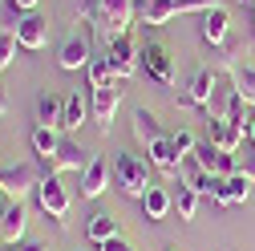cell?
<instances>
[{"instance_id":"6da1fadb","label":"cell","mask_w":255,"mask_h":251,"mask_svg":"<svg viewBox=\"0 0 255 251\" xmlns=\"http://www.w3.org/2000/svg\"><path fill=\"white\" fill-rule=\"evenodd\" d=\"M114 186L122 195H130V199H142L150 191V166L142 158H134V154H122V158L114 162Z\"/></svg>"},{"instance_id":"7a4b0ae2","label":"cell","mask_w":255,"mask_h":251,"mask_svg":"<svg viewBox=\"0 0 255 251\" xmlns=\"http://www.w3.org/2000/svg\"><path fill=\"white\" fill-rule=\"evenodd\" d=\"M102 4V24H98V33L106 41V49L130 33V24H134V0H98Z\"/></svg>"},{"instance_id":"3957f363","label":"cell","mask_w":255,"mask_h":251,"mask_svg":"<svg viewBox=\"0 0 255 251\" xmlns=\"http://www.w3.org/2000/svg\"><path fill=\"white\" fill-rule=\"evenodd\" d=\"M37 207L53 219L61 231L69 227V207H73V203H69V191L61 186V178H57V174H45V182L37 186Z\"/></svg>"},{"instance_id":"277c9868","label":"cell","mask_w":255,"mask_h":251,"mask_svg":"<svg viewBox=\"0 0 255 251\" xmlns=\"http://www.w3.org/2000/svg\"><path fill=\"white\" fill-rule=\"evenodd\" d=\"M45 182V174L33 166V162H20V166H4V170H0V186H4V191H8V199H24L28 191H37V186Z\"/></svg>"},{"instance_id":"5b68a950","label":"cell","mask_w":255,"mask_h":251,"mask_svg":"<svg viewBox=\"0 0 255 251\" xmlns=\"http://www.w3.org/2000/svg\"><path fill=\"white\" fill-rule=\"evenodd\" d=\"M110 65H114V73H118V81H126V77H134L138 69H142V49L134 45V37L126 33V37H118L114 45H110Z\"/></svg>"},{"instance_id":"8992f818","label":"cell","mask_w":255,"mask_h":251,"mask_svg":"<svg viewBox=\"0 0 255 251\" xmlns=\"http://www.w3.org/2000/svg\"><path fill=\"white\" fill-rule=\"evenodd\" d=\"M118 106H122V81H114L110 89H93L89 110H93V122H98L102 134L114 130V114H118Z\"/></svg>"},{"instance_id":"52a82bcc","label":"cell","mask_w":255,"mask_h":251,"mask_svg":"<svg viewBox=\"0 0 255 251\" xmlns=\"http://www.w3.org/2000/svg\"><path fill=\"white\" fill-rule=\"evenodd\" d=\"M146 162H150L154 170H162L166 178H182V154L174 150V142H170L166 134L146 146Z\"/></svg>"},{"instance_id":"ba28073f","label":"cell","mask_w":255,"mask_h":251,"mask_svg":"<svg viewBox=\"0 0 255 251\" xmlns=\"http://www.w3.org/2000/svg\"><path fill=\"white\" fill-rule=\"evenodd\" d=\"M243 126L239 122H231V118H215V122H207V142L215 146V150H223V154H235L239 146H243Z\"/></svg>"},{"instance_id":"9c48e42d","label":"cell","mask_w":255,"mask_h":251,"mask_svg":"<svg viewBox=\"0 0 255 251\" xmlns=\"http://www.w3.org/2000/svg\"><path fill=\"white\" fill-rule=\"evenodd\" d=\"M142 65H146V77H154L158 85H174V61H170V53L162 49V45H146L142 49Z\"/></svg>"},{"instance_id":"30bf717a","label":"cell","mask_w":255,"mask_h":251,"mask_svg":"<svg viewBox=\"0 0 255 251\" xmlns=\"http://www.w3.org/2000/svg\"><path fill=\"white\" fill-rule=\"evenodd\" d=\"M106 191H110V166L102 154H93L89 166L81 170V199H102Z\"/></svg>"},{"instance_id":"8fae6325","label":"cell","mask_w":255,"mask_h":251,"mask_svg":"<svg viewBox=\"0 0 255 251\" xmlns=\"http://www.w3.org/2000/svg\"><path fill=\"white\" fill-rule=\"evenodd\" d=\"M199 33H203V41H207L211 49L227 45V33H231V12H227V4H219V8L203 12V24H199Z\"/></svg>"},{"instance_id":"7c38bea8","label":"cell","mask_w":255,"mask_h":251,"mask_svg":"<svg viewBox=\"0 0 255 251\" xmlns=\"http://www.w3.org/2000/svg\"><path fill=\"white\" fill-rule=\"evenodd\" d=\"M16 41H20V49H28V53H41V49L49 45V20L37 16V12H28V16L20 20V28H16Z\"/></svg>"},{"instance_id":"4fadbf2b","label":"cell","mask_w":255,"mask_h":251,"mask_svg":"<svg viewBox=\"0 0 255 251\" xmlns=\"http://www.w3.org/2000/svg\"><path fill=\"white\" fill-rule=\"evenodd\" d=\"M215 93H219V73L215 69H199L195 77H190V85H186V102L199 106V110H207L215 102Z\"/></svg>"},{"instance_id":"5bb4252c","label":"cell","mask_w":255,"mask_h":251,"mask_svg":"<svg viewBox=\"0 0 255 251\" xmlns=\"http://www.w3.org/2000/svg\"><path fill=\"white\" fill-rule=\"evenodd\" d=\"M89 158H93V154H85L81 146H73V142H61V150H57L53 158L45 162V174H61V170H85V166H89Z\"/></svg>"},{"instance_id":"9a60e30c","label":"cell","mask_w":255,"mask_h":251,"mask_svg":"<svg viewBox=\"0 0 255 251\" xmlns=\"http://www.w3.org/2000/svg\"><path fill=\"white\" fill-rule=\"evenodd\" d=\"M89 61H93V57H89V37H85V33H73L65 45H61L57 65H61V69H81V65L89 69Z\"/></svg>"},{"instance_id":"2e32d148","label":"cell","mask_w":255,"mask_h":251,"mask_svg":"<svg viewBox=\"0 0 255 251\" xmlns=\"http://www.w3.org/2000/svg\"><path fill=\"white\" fill-rule=\"evenodd\" d=\"M24 227H28L24 207H20V203H16V207H4V215H0V239H4L8 247H16V243L24 239Z\"/></svg>"},{"instance_id":"e0dca14e","label":"cell","mask_w":255,"mask_h":251,"mask_svg":"<svg viewBox=\"0 0 255 251\" xmlns=\"http://www.w3.org/2000/svg\"><path fill=\"white\" fill-rule=\"evenodd\" d=\"M61 118H65V98L41 93V98H37V122L49 126V130H61Z\"/></svg>"},{"instance_id":"ac0fdd59","label":"cell","mask_w":255,"mask_h":251,"mask_svg":"<svg viewBox=\"0 0 255 251\" xmlns=\"http://www.w3.org/2000/svg\"><path fill=\"white\" fill-rule=\"evenodd\" d=\"M170 207H174V199L162 191V186H150V191L142 195V215L150 219V223H158V219H166L170 215Z\"/></svg>"},{"instance_id":"d6986e66","label":"cell","mask_w":255,"mask_h":251,"mask_svg":"<svg viewBox=\"0 0 255 251\" xmlns=\"http://www.w3.org/2000/svg\"><path fill=\"white\" fill-rule=\"evenodd\" d=\"M251 186H255V182H251L247 174H231V178H227V186H223V195H219L215 203H219V207H235V203H247Z\"/></svg>"},{"instance_id":"ffe728a7","label":"cell","mask_w":255,"mask_h":251,"mask_svg":"<svg viewBox=\"0 0 255 251\" xmlns=\"http://www.w3.org/2000/svg\"><path fill=\"white\" fill-rule=\"evenodd\" d=\"M85 235H89L93 243H110V239H118L122 231H118V219H114V215L98 211V215L89 219V227H85Z\"/></svg>"},{"instance_id":"44dd1931","label":"cell","mask_w":255,"mask_h":251,"mask_svg":"<svg viewBox=\"0 0 255 251\" xmlns=\"http://www.w3.org/2000/svg\"><path fill=\"white\" fill-rule=\"evenodd\" d=\"M89 102L81 98V93H65V118H61V130H77V126L89 118Z\"/></svg>"},{"instance_id":"7402d4cb","label":"cell","mask_w":255,"mask_h":251,"mask_svg":"<svg viewBox=\"0 0 255 251\" xmlns=\"http://www.w3.org/2000/svg\"><path fill=\"white\" fill-rule=\"evenodd\" d=\"M170 16H178V0H150V4H142V24H166Z\"/></svg>"},{"instance_id":"603a6c76","label":"cell","mask_w":255,"mask_h":251,"mask_svg":"<svg viewBox=\"0 0 255 251\" xmlns=\"http://www.w3.org/2000/svg\"><path fill=\"white\" fill-rule=\"evenodd\" d=\"M227 73H231L235 93H239V98H243L247 106H255V69H247V65H231Z\"/></svg>"},{"instance_id":"cb8c5ba5","label":"cell","mask_w":255,"mask_h":251,"mask_svg":"<svg viewBox=\"0 0 255 251\" xmlns=\"http://www.w3.org/2000/svg\"><path fill=\"white\" fill-rule=\"evenodd\" d=\"M134 138H138L142 146H150V142L162 138V126L154 122V114H146V110H138V114H134Z\"/></svg>"},{"instance_id":"d4e9b609","label":"cell","mask_w":255,"mask_h":251,"mask_svg":"<svg viewBox=\"0 0 255 251\" xmlns=\"http://www.w3.org/2000/svg\"><path fill=\"white\" fill-rule=\"evenodd\" d=\"M33 150L41 154V162H49L53 154L61 150V138H57V130H49V126H37V130H33Z\"/></svg>"},{"instance_id":"484cf974","label":"cell","mask_w":255,"mask_h":251,"mask_svg":"<svg viewBox=\"0 0 255 251\" xmlns=\"http://www.w3.org/2000/svg\"><path fill=\"white\" fill-rule=\"evenodd\" d=\"M118 81L114 65H110V57H98V61H89V89H110Z\"/></svg>"},{"instance_id":"4316f807","label":"cell","mask_w":255,"mask_h":251,"mask_svg":"<svg viewBox=\"0 0 255 251\" xmlns=\"http://www.w3.org/2000/svg\"><path fill=\"white\" fill-rule=\"evenodd\" d=\"M24 16H28V12H20L12 0H0V33H16Z\"/></svg>"},{"instance_id":"83f0119b","label":"cell","mask_w":255,"mask_h":251,"mask_svg":"<svg viewBox=\"0 0 255 251\" xmlns=\"http://www.w3.org/2000/svg\"><path fill=\"white\" fill-rule=\"evenodd\" d=\"M199 191H195V186H178V199H174V207H178V215L182 219H195V211H199Z\"/></svg>"},{"instance_id":"f1b7e54d","label":"cell","mask_w":255,"mask_h":251,"mask_svg":"<svg viewBox=\"0 0 255 251\" xmlns=\"http://www.w3.org/2000/svg\"><path fill=\"white\" fill-rule=\"evenodd\" d=\"M16 49H20L16 33H0V69H8L12 61H16Z\"/></svg>"},{"instance_id":"f546056e","label":"cell","mask_w":255,"mask_h":251,"mask_svg":"<svg viewBox=\"0 0 255 251\" xmlns=\"http://www.w3.org/2000/svg\"><path fill=\"white\" fill-rule=\"evenodd\" d=\"M190 158H195V162H199L203 170H211V174H215V162H219V150H215L211 142H199V146H195V154H190Z\"/></svg>"},{"instance_id":"4dcf8cb0","label":"cell","mask_w":255,"mask_h":251,"mask_svg":"<svg viewBox=\"0 0 255 251\" xmlns=\"http://www.w3.org/2000/svg\"><path fill=\"white\" fill-rule=\"evenodd\" d=\"M170 142H174V150L182 154V158H190V154H195V146H199L190 130H174V134H170Z\"/></svg>"},{"instance_id":"1f68e13d","label":"cell","mask_w":255,"mask_h":251,"mask_svg":"<svg viewBox=\"0 0 255 251\" xmlns=\"http://www.w3.org/2000/svg\"><path fill=\"white\" fill-rule=\"evenodd\" d=\"M219 4H223V0H178V16H182V12H199V16H203V12L219 8Z\"/></svg>"},{"instance_id":"d6a6232c","label":"cell","mask_w":255,"mask_h":251,"mask_svg":"<svg viewBox=\"0 0 255 251\" xmlns=\"http://www.w3.org/2000/svg\"><path fill=\"white\" fill-rule=\"evenodd\" d=\"M215 174H219V178H231V174H239V162H235V154H223V150H219Z\"/></svg>"},{"instance_id":"836d02e7","label":"cell","mask_w":255,"mask_h":251,"mask_svg":"<svg viewBox=\"0 0 255 251\" xmlns=\"http://www.w3.org/2000/svg\"><path fill=\"white\" fill-rule=\"evenodd\" d=\"M98 251H134V247L126 243L122 235H118V239H110V243H98Z\"/></svg>"},{"instance_id":"e575fe53","label":"cell","mask_w":255,"mask_h":251,"mask_svg":"<svg viewBox=\"0 0 255 251\" xmlns=\"http://www.w3.org/2000/svg\"><path fill=\"white\" fill-rule=\"evenodd\" d=\"M12 4H16V8H20V12H33V8H37V4H41V0H12Z\"/></svg>"},{"instance_id":"d590c367","label":"cell","mask_w":255,"mask_h":251,"mask_svg":"<svg viewBox=\"0 0 255 251\" xmlns=\"http://www.w3.org/2000/svg\"><path fill=\"white\" fill-rule=\"evenodd\" d=\"M239 174H247V178H251V182H255V158H247V162H243V166H239Z\"/></svg>"},{"instance_id":"8d00e7d4","label":"cell","mask_w":255,"mask_h":251,"mask_svg":"<svg viewBox=\"0 0 255 251\" xmlns=\"http://www.w3.org/2000/svg\"><path fill=\"white\" fill-rule=\"evenodd\" d=\"M8 114V93H4V85H0V118Z\"/></svg>"},{"instance_id":"74e56055","label":"cell","mask_w":255,"mask_h":251,"mask_svg":"<svg viewBox=\"0 0 255 251\" xmlns=\"http://www.w3.org/2000/svg\"><path fill=\"white\" fill-rule=\"evenodd\" d=\"M16 251H45L41 243H24V247H16Z\"/></svg>"},{"instance_id":"f35d334b","label":"cell","mask_w":255,"mask_h":251,"mask_svg":"<svg viewBox=\"0 0 255 251\" xmlns=\"http://www.w3.org/2000/svg\"><path fill=\"white\" fill-rule=\"evenodd\" d=\"M247 138H251V146H255V118H251V126H247Z\"/></svg>"},{"instance_id":"ab89813d","label":"cell","mask_w":255,"mask_h":251,"mask_svg":"<svg viewBox=\"0 0 255 251\" xmlns=\"http://www.w3.org/2000/svg\"><path fill=\"white\" fill-rule=\"evenodd\" d=\"M4 199H8V191H4V186H0V207H4Z\"/></svg>"},{"instance_id":"60d3db41","label":"cell","mask_w":255,"mask_h":251,"mask_svg":"<svg viewBox=\"0 0 255 251\" xmlns=\"http://www.w3.org/2000/svg\"><path fill=\"white\" fill-rule=\"evenodd\" d=\"M239 4H255V0H239Z\"/></svg>"},{"instance_id":"b9f144b4","label":"cell","mask_w":255,"mask_h":251,"mask_svg":"<svg viewBox=\"0 0 255 251\" xmlns=\"http://www.w3.org/2000/svg\"><path fill=\"white\" fill-rule=\"evenodd\" d=\"M251 20H255V4H251Z\"/></svg>"},{"instance_id":"7bdbcfd3","label":"cell","mask_w":255,"mask_h":251,"mask_svg":"<svg viewBox=\"0 0 255 251\" xmlns=\"http://www.w3.org/2000/svg\"><path fill=\"white\" fill-rule=\"evenodd\" d=\"M166 251H178V247H166Z\"/></svg>"},{"instance_id":"ee69618b","label":"cell","mask_w":255,"mask_h":251,"mask_svg":"<svg viewBox=\"0 0 255 251\" xmlns=\"http://www.w3.org/2000/svg\"><path fill=\"white\" fill-rule=\"evenodd\" d=\"M142 4H150V0H142Z\"/></svg>"}]
</instances>
